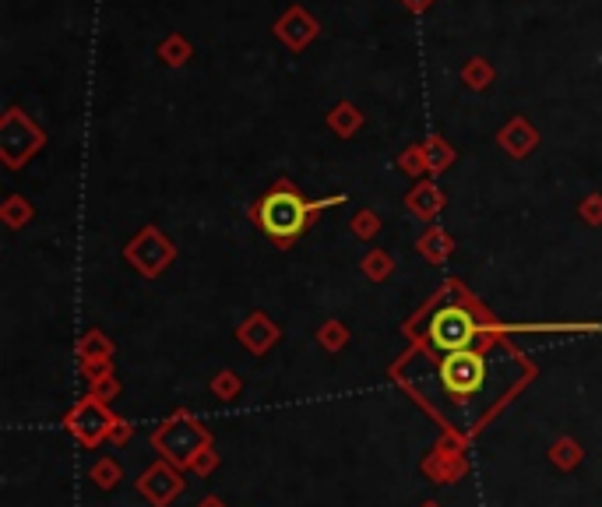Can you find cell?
<instances>
[{
    "label": "cell",
    "mask_w": 602,
    "mask_h": 507,
    "mask_svg": "<svg viewBox=\"0 0 602 507\" xmlns=\"http://www.w3.org/2000/svg\"><path fill=\"white\" fill-rule=\"evenodd\" d=\"M342 201H346V194H331V198L307 201L289 180H279L272 191H265L254 205H250V219L261 226V233H265L275 247L289 250L303 233H307V226L314 222L317 212L342 205Z\"/></svg>",
    "instance_id": "1"
},
{
    "label": "cell",
    "mask_w": 602,
    "mask_h": 507,
    "mask_svg": "<svg viewBox=\"0 0 602 507\" xmlns=\"http://www.w3.org/2000/svg\"><path fill=\"white\" fill-rule=\"evenodd\" d=\"M486 335H507V324L497 321H486V310L483 307H458V303H448L441 307L430 324H426V338L434 342L441 353H458V349H472L476 346V338Z\"/></svg>",
    "instance_id": "2"
},
{
    "label": "cell",
    "mask_w": 602,
    "mask_h": 507,
    "mask_svg": "<svg viewBox=\"0 0 602 507\" xmlns=\"http://www.w3.org/2000/svg\"><path fill=\"white\" fill-rule=\"evenodd\" d=\"M148 441L159 451V458H166V462H173L177 469L187 472V465H191L201 451L212 448V430H208L205 423H198V416H194L191 409H177V412H169L159 427L152 430Z\"/></svg>",
    "instance_id": "3"
},
{
    "label": "cell",
    "mask_w": 602,
    "mask_h": 507,
    "mask_svg": "<svg viewBox=\"0 0 602 507\" xmlns=\"http://www.w3.org/2000/svg\"><path fill=\"white\" fill-rule=\"evenodd\" d=\"M46 145V134L36 120L29 117L25 110L11 106L0 120V162L8 169H22L43 152Z\"/></svg>",
    "instance_id": "4"
},
{
    "label": "cell",
    "mask_w": 602,
    "mask_h": 507,
    "mask_svg": "<svg viewBox=\"0 0 602 507\" xmlns=\"http://www.w3.org/2000/svg\"><path fill=\"white\" fill-rule=\"evenodd\" d=\"M117 423V412H110V405H103L99 398L85 395L64 412V430L81 444V448H99L103 441H110V430Z\"/></svg>",
    "instance_id": "5"
},
{
    "label": "cell",
    "mask_w": 602,
    "mask_h": 507,
    "mask_svg": "<svg viewBox=\"0 0 602 507\" xmlns=\"http://www.w3.org/2000/svg\"><path fill=\"white\" fill-rule=\"evenodd\" d=\"M124 261L141 275V279H159L173 261H177V247L173 240L159 233V226H141L124 247Z\"/></svg>",
    "instance_id": "6"
},
{
    "label": "cell",
    "mask_w": 602,
    "mask_h": 507,
    "mask_svg": "<svg viewBox=\"0 0 602 507\" xmlns=\"http://www.w3.org/2000/svg\"><path fill=\"white\" fill-rule=\"evenodd\" d=\"M437 367H441V381H444V388H448V395H455L458 402L472 398L486 381V356L476 353V349L444 353Z\"/></svg>",
    "instance_id": "7"
},
{
    "label": "cell",
    "mask_w": 602,
    "mask_h": 507,
    "mask_svg": "<svg viewBox=\"0 0 602 507\" xmlns=\"http://www.w3.org/2000/svg\"><path fill=\"white\" fill-rule=\"evenodd\" d=\"M134 490H138V497L148 500L152 507H169L187 490L184 469H177V465L166 462V458H155V462L134 479Z\"/></svg>",
    "instance_id": "8"
},
{
    "label": "cell",
    "mask_w": 602,
    "mask_h": 507,
    "mask_svg": "<svg viewBox=\"0 0 602 507\" xmlns=\"http://www.w3.org/2000/svg\"><path fill=\"white\" fill-rule=\"evenodd\" d=\"M279 338H282L279 324H275L265 310H254V314H247L236 324V342H240L250 356H268L279 346Z\"/></svg>",
    "instance_id": "9"
},
{
    "label": "cell",
    "mask_w": 602,
    "mask_h": 507,
    "mask_svg": "<svg viewBox=\"0 0 602 507\" xmlns=\"http://www.w3.org/2000/svg\"><path fill=\"white\" fill-rule=\"evenodd\" d=\"M275 36L282 39V43L289 46V50H307L310 43H314L317 36H321V22H317L314 15H310L307 8H300V4H293V8L286 11V15L275 22Z\"/></svg>",
    "instance_id": "10"
},
{
    "label": "cell",
    "mask_w": 602,
    "mask_h": 507,
    "mask_svg": "<svg viewBox=\"0 0 602 507\" xmlns=\"http://www.w3.org/2000/svg\"><path fill=\"white\" fill-rule=\"evenodd\" d=\"M423 476L437 486H448V483H458V479L469 472V458L462 451H444V448H434L430 455L423 458Z\"/></svg>",
    "instance_id": "11"
},
{
    "label": "cell",
    "mask_w": 602,
    "mask_h": 507,
    "mask_svg": "<svg viewBox=\"0 0 602 507\" xmlns=\"http://www.w3.org/2000/svg\"><path fill=\"white\" fill-rule=\"evenodd\" d=\"M497 145L504 148L511 159H525V155L536 152L539 145V131L529 124L525 117H511L504 127L497 131Z\"/></svg>",
    "instance_id": "12"
},
{
    "label": "cell",
    "mask_w": 602,
    "mask_h": 507,
    "mask_svg": "<svg viewBox=\"0 0 602 507\" xmlns=\"http://www.w3.org/2000/svg\"><path fill=\"white\" fill-rule=\"evenodd\" d=\"M444 205H448V198H444V191L437 187V180H419V184L405 194V208L423 222H434L437 215L444 212Z\"/></svg>",
    "instance_id": "13"
},
{
    "label": "cell",
    "mask_w": 602,
    "mask_h": 507,
    "mask_svg": "<svg viewBox=\"0 0 602 507\" xmlns=\"http://www.w3.org/2000/svg\"><path fill=\"white\" fill-rule=\"evenodd\" d=\"M117 346L113 338H106L99 328H89L78 338V367H92V363H113Z\"/></svg>",
    "instance_id": "14"
},
{
    "label": "cell",
    "mask_w": 602,
    "mask_h": 507,
    "mask_svg": "<svg viewBox=\"0 0 602 507\" xmlns=\"http://www.w3.org/2000/svg\"><path fill=\"white\" fill-rule=\"evenodd\" d=\"M416 250L430 265H448V258L455 254V240H451V233L444 226H430L416 240Z\"/></svg>",
    "instance_id": "15"
},
{
    "label": "cell",
    "mask_w": 602,
    "mask_h": 507,
    "mask_svg": "<svg viewBox=\"0 0 602 507\" xmlns=\"http://www.w3.org/2000/svg\"><path fill=\"white\" fill-rule=\"evenodd\" d=\"M423 155H426V173L430 177H441V173H448L451 166H455L458 152L451 141H444L441 134H430V138L423 141Z\"/></svg>",
    "instance_id": "16"
},
{
    "label": "cell",
    "mask_w": 602,
    "mask_h": 507,
    "mask_svg": "<svg viewBox=\"0 0 602 507\" xmlns=\"http://www.w3.org/2000/svg\"><path fill=\"white\" fill-rule=\"evenodd\" d=\"M363 120L367 117H363L356 103H338V106H331V113H328V127L338 134V138H356Z\"/></svg>",
    "instance_id": "17"
},
{
    "label": "cell",
    "mask_w": 602,
    "mask_h": 507,
    "mask_svg": "<svg viewBox=\"0 0 602 507\" xmlns=\"http://www.w3.org/2000/svg\"><path fill=\"white\" fill-rule=\"evenodd\" d=\"M581 458H585V448H581L574 437H557V441L550 444V462H553V469H560V472H574L581 465Z\"/></svg>",
    "instance_id": "18"
},
{
    "label": "cell",
    "mask_w": 602,
    "mask_h": 507,
    "mask_svg": "<svg viewBox=\"0 0 602 507\" xmlns=\"http://www.w3.org/2000/svg\"><path fill=\"white\" fill-rule=\"evenodd\" d=\"M89 479H92V483H96L103 493H113V490L120 486V479H124V465H120L113 455H103V458H96V462H92Z\"/></svg>",
    "instance_id": "19"
},
{
    "label": "cell",
    "mask_w": 602,
    "mask_h": 507,
    "mask_svg": "<svg viewBox=\"0 0 602 507\" xmlns=\"http://www.w3.org/2000/svg\"><path fill=\"white\" fill-rule=\"evenodd\" d=\"M32 219H36V208H32V201L22 198V194H11V198L0 205V222L8 229H22L29 226Z\"/></svg>",
    "instance_id": "20"
},
{
    "label": "cell",
    "mask_w": 602,
    "mask_h": 507,
    "mask_svg": "<svg viewBox=\"0 0 602 507\" xmlns=\"http://www.w3.org/2000/svg\"><path fill=\"white\" fill-rule=\"evenodd\" d=\"M462 81L472 92H486L493 85V64L483 57H469L462 64Z\"/></svg>",
    "instance_id": "21"
},
{
    "label": "cell",
    "mask_w": 602,
    "mask_h": 507,
    "mask_svg": "<svg viewBox=\"0 0 602 507\" xmlns=\"http://www.w3.org/2000/svg\"><path fill=\"white\" fill-rule=\"evenodd\" d=\"M317 346H321L324 353H331V356L342 353V349L349 346V328L331 317V321H324L321 328H317Z\"/></svg>",
    "instance_id": "22"
},
{
    "label": "cell",
    "mask_w": 602,
    "mask_h": 507,
    "mask_svg": "<svg viewBox=\"0 0 602 507\" xmlns=\"http://www.w3.org/2000/svg\"><path fill=\"white\" fill-rule=\"evenodd\" d=\"M360 268L367 275V282H388L395 275V258H391L388 250H370Z\"/></svg>",
    "instance_id": "23"
},
{
    "label": "cell",
    "mask_w": 602,
    "mask_h": 507,
    "mask_svg": "<svg viewBox=\"0 0 602 507\" xmlns=\"http://www.w3.org/2000/svg\"><path fill=\"white\" fill-rule=\"evenodd\" d=\"M208 388H212V395L219 398V402H236V398L243 395V377L236 374V370H219V374L212 377V384H208Z\"/></svg>",
    "instance_id": "24"
},
{
    "label": "cell",
    "mask_w": 602,
    "mask_h": 507,
    "mask_svg": "<svg viewBox=\"0 0 602 507\" xmlns=\"http://www.w3.org/2000/svg\"><path fill=\"white\" fill-rule=\"evenodd\" d=\"M159 57L166 60L169 67H184L191 60V43L184 36H169L166 43L159 46Z\"/></svg>",
    "instance_id": "25"
},
{
    "label": "cell",
    "mask_w": 602,
    "mask_h": 507,
    "mask_svg": "<svg viewBox=\"0 0 602 507\" xmlns=\"http://www.w3.org/2000/svg\"><path fill=\"white\" fill-rule=\"evenodd\" d=\"M398 169H402L405 177H416L423 180L426 173V155H423V145H409L398 152Z\"/></svg>",
    "instance_id": "26"
},
{
    "label": "cell",
    "mask_w": 602,
    "mask_h": 507,
    "mask_svg": "<svg viewBox=\"0 0 602 507\" xmlns=\"http://www.w3.org/2000/svg\"><path fill=\"white\" fill-rule=\"evenodd\" d=\"M349 226H353L356 240H374V236L381 233V215L370 212V208H363V212L353 215V222H349Z\"/></svg>",
    "instance_id": "27"
},
{
    "label": "cell",
    "mask_w": 602,
    "mask_h": 507,
    "mask_svg": "<svg viewBox=\"0 0 602 507\" xmlns=\"http://www.w3.org/2000/svg\"><path fill=\"white\" fill-rule=\"evenodd\" d=\"M89 395L92 398H99L103 405H110L113 398L120 395V381H117V374H106V377H99V381H89Z\"/></svg>",
    "instance_id": "28"
},
{
    "label": "cell",
    "mask_w": 602,
    "mask_h": 507,
    "mask_svg": "<svg viewBox=\"0 0 602 507\" xmlns=\"http://www.w3.org/2000/svg\"><path fill=\"white\" fill-rule=\"evenodd\" d=\"M578 215H581V222H585V226L599 229L602 226V194H588V198H581Z\"/></svg>",
    "instance_id": "29"
},
{
    "label": "cell",
    "mask_w": 602,
    "mask_h": 507,
    "mask_svg": "<svg viewBox=\"0 0 602 507\" xmlns=\"http://www.w3.org/2000/svg\"><path fill=\"white\" fill-rule=\"evenodd\" d=\"M215 469H219V451H215V444H212V448H205L198 458H194L191 465H187V472H194V476H198V479L212 476Z\"/></svg>",
    "instance_id": "30"
},
{
    "label": "cell",
    "mask_w": 602,
    "mask_h": 507,
    "mask_svg": "<svg viewBox=\"0 0 602 507\" xmlns=\"http://www.w3.org/2000/svg\"><path fill=\"white\" fill-rule=\"evenodd\" d=\"M131 437H134V423H131V419H124V416H117V423H113V430H110L113 448H124Z\"/></svg>",
    "instance_id": "31"
},
{
    "label": "cell",
    "mask_w": 602,
    "mask_h": 507,
    "mask_svg": "<svg viewBox=\"0 0 602 507\" xmlns=\"http://www.w3.org/2000/svg\"><path fill=\"white\" fill-rule=\"evenodd\" d=\"M430 4H434V0H405V8H409L412 15H423V11L430 8Z\"/></svg>",
    "instance_id": "32"
},
{
    "label": "cell",
    "mask_w": 602,
    "mask_h": 507,
    "mask_svg": "<svg viewBox=\"0 0 602 507\" xmlns=\"http://www.w3.org/2000/svg\"><path fill=\"white\" fill-rule=\"evenodd\" d=\"M198 507H226V500H219V497H215V493H208V497L201 500Z\"/></svg>",
    "instance_id": "33"
},
{
    "label": "cell",
    "mask_w": 602,
    "mask_h": 507,
    "mask_svg": "<svg viewBox=\"0 0 602 507\" xmlns=\"http://www.w3.org/2000/svg\"><path fill=\"white\" fill-rule=\"evenodd\" d=\"M419 507H441V504H437V500H423Z\"/></svg>",
    "instance_id": "34"
}]
</instances>
